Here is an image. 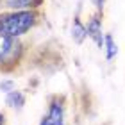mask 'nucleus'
Wrapping results in <instances>:
<instances>
[{
	"mask_svg": "<svg viewBox=\"0 0 125 125\" xmlns=\"http://www.w3.org/2000/svg\"><path fill=\"white\" fill-rule=\"evenodd\" d=\"M93 5L96 7V13H102L104 11V5H105V0H91Z\"/></svg>",
	"mask_w": 125,
	"mask_h": 125,
	"instance_id": "obj_10",
	"label": "nucleus"
},
{
	"mask_svg": "<svg viewBox=\"0 0 125 125\" xmlns=\"http://www.w3.org/2000/svg\"><path fill=\"white\" fill-rule=\"evenodd\" d=\"M39 21V11H2L0 13V32L13 38H21L31 32Z\"/></svg>",
	"mask_w": 125,
	"mask_h": 125,
	"instance_id": "obj_1",
	"label": "nucleus"
},
{
	"mask_svg": "<svg viewBox=\"0 0 125 125\" xmlns=\"http://www.w3.org/2000/svg\"><path fill=\"white\" fill-rule=\"evenodd\" d=\"M0 125H7V120H5V115L0 111Z\"/></svg>",
	"mask_w": 125,
	"mask_h": 125,
	"instance_id": "obj_11",
	"label": "nucleus"
},
{
	"mask_svg": "<svg viewBox=\"0 0 125 125\" xmlns=\"http://www.w3.org/2000/svg\"><path fill=\"white\" fill-rule=\"evenodd\" d=\"M39 125H68L66 123V102L64 96L54 95L48 98L47 113L43 115Z\"/></svg>",
	"mask_w": 125,
	"mask_h": 125,
	"instance_id": "obj_3",
	"label": "nucleus"
},
{
	"mask_svg": "<svg viewBox=\"0 0 125 125\" xmlns=\"http://www.w3.org/2000/svg\"><path fill=\"white\" fill-rule=\"evenodd\" d=\"M25 47L20 38H13L0 32V72H11L21 62Z\"/></svg>",
	"mask_w": 125,
	"mask_h": 125,
	"instance_id": "obj_2",
	"label": "nucleus"
},
{
	"mask_svg": "<svg viewBox=\"0 0 125 125\" xmlns=\"http://www.w3.org/2000/svg\"><path fill=\"white\" fill-rule=\"evenodd\" d=\"M45 0H0V7L4 11H39Z\"/></svg>",
	"mask_w": 125,
	"mask_h": 125,
	"instance_id": "obj_5",
	"label": "nucleus"
},
{
	"mask_svg": "<svg viewBox=\"0 0 125 125\" xmlns=\"http://www.w3.org/2000/svg\"><path fill=\"white\" fill-rule=\"evenodd\" d=\"M5 105L11 107V109L20 111L25 105V95L21 91H18V89H13V91L5 93Z\"/></svg>",
	"mask_w": 125,
	"mask_h": 125,
	"instance_id": "obj_7",
	"label": "nucleus"
},
{
	"mask_svg": "<svg viewBox=\"0 0 125 125\" xmlns=\"http://www.w3.org/2000/svg\"><path fill=\"white\" fill-rule=\"evenodd\" d=\"M86 29H88V38H91L93 43L102 50L104 48V38H105L104 31H102V13H95L88 20Z\"/></svg>",
	"mask_w": 125,
	"mask_h": 125,
	"instance_id": "obj_4",
	"label": "nucleus"
},
{
	"mask_svg": "<svg viewBox=\"0 0 125 125\" xmlns=\"http://www.w3.org/2000/svg\"><path fill=\"white\" fill-rule=\"evenodd\" d=\"M14 88V81H11V79H4V81H0V91L2 93H9V91H13Z\"/></svg>",
	"mask_w": 125,
	"mask_h": 125,
	"instance_id": "obj_9",
	"label": "nucleus"
},
{
	"mask_svg": "<svg viewBox=\"0 0 125 125\" xmlns=\"http://www.w3.org/2000/svg\"><path fill=\"white\" fill-rule=\"evenodd\" d=\"M86 38H88L86 23H82V20L79 18V16H75L73 21H72V39H73L77 45H82Z\"/></svg>",
	"mask_w": 125,
	"mask_h": 125,
	"instance_id": "obj_6",
	"label": "nucleus"
},
{
	"mask_svg": "<svg viewBox=\"0 0 125 125\" xmlns=\"http://www.w3.org/2000/svg\"><path fill=\"white\" fill-rule=\"evenodd\" d=\"M104 50H105V59L107 61H113L116 57L118 47H116V43H115V39H113L111 34H105V38H104Z\"/></svg>",
	"mask_w": 125,
	"mask_h": 125,
	"instance_id": "obj_8",
	"label": "nucleus"
}]
</instances>
